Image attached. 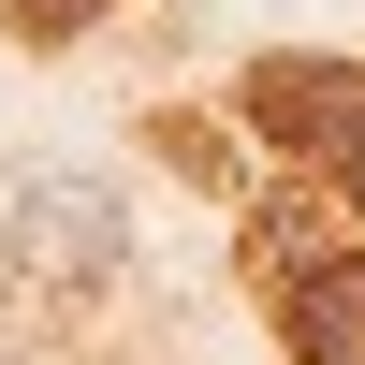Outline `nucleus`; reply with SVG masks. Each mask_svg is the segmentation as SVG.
<instances>
[{
  "label": "nucleus",
  "instance_id": "obj_1",
  "mask_svg": "<svg viewBox=\"0 0 365 365\" xmlns=\"http://www.w3.org/2000/svg\"><path fill=\"white\" fill-rule=\"evenodd\" d=\"M234 263H249V292H263V322H278L292 365H365V220L336 205V175L249 190Z\"/></svg>",
  "mask_w": 365,
  "mask_h": 365
},
{
  "label": "nucleus",
  "instance_id": "obj_2",
  "mask_svg": "<svg viewBox=\"0 0 365 365\" xmlns=\"http://www.w3.org/2000/svg\"><path fill=\"white\" fill-rule=\"evenodd\" d=\"M0 263H15L29 292H58V307H103V292L132 278V205L88 161H29L15 190H0Z\"/></svg>",
  "mask_w": 365,
  "mask_h": 365
},
{
  "label": "nucleus",
  "instance_id": "obj_3",
  "mask_svg": "<svg viewBox=\"0 0 365 365\" xmlns=\"http://www.w3.org/2000/svg\"><path fill=\"white\" fill-rule=\"evenodd\" d=\"M234 117H249V146L278 175H336L365 146V58H307V44H263L249 73H234Z\"/></svg>",
  "mask_w": 365,
  "mask_h": 365
},
{
  "label": "nucleus",
  "instance_id": "obj_4",
  "mask_svg": "<svg viewBox=\"0 0 365 365\" xmlns=\"http://www.w3.org/2000/svg\"><path fill=\"white\" fill-rule=\"evenodd\" d=\"M146 146H161L175 175H205V190H249V161H263L234 103H161V117H146Z\"/></svg>",
  "mask_w": 365,
  "mask_h": 365
},
{
  "label": "nucleus",
  "instance_id": "obj_5",
  "mask_svg": "<svg viewBox=\"0 0 365 365\" xmlns=\"http://www.w3.org/2000/svg\"><path fill=\"white\" fill-rule=\"evenodd\" d=\"M103 15H117V0H0V29H15L29 58H58V44H88Z\"/></svg>",
  "mask_w": 365,
  "mask_h": 365
},
{
  "label": "nucleus",
  "instance_id": "obj_6",
  "mask_svg": "<svg viewBox=\"0 0 365 365\" xmlns=\"http://www.w3.org/2000/svg\"><path fill=\"white\" fill-rule=\"evenodd\" d=\"M336 205H351V220H365V146H351V161H336Z\"/></svg>",
  "mask_w": 365,
  "mask_h": 365
}]
</instances>
